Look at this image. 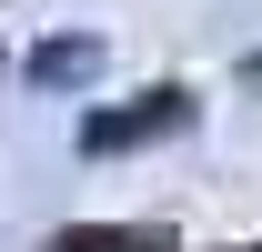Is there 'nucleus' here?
Masks as SVG:
<instances>
[{"mask_svg":"<svg viewBox=\"0 0 262 252\" xmlns=\"http://www.w3.org/2000/svg\"><path fill=\"white\" fill-rule=\"evenodd\" d=\"M182 121H192L182 91H141L131 111H91V121H81V152H131V141H162V131H182Z\"/></svg>","mask_w":262,"mask_h":252,"instance_id":"nucleus-1","label":"nucleus"},{"mask_svg":"<svg viewBox=\"0 0 262 252\" xmlns=\"http://www.w3.org/2000/svg\"><path fill=\"white\" fill-rule=\"evenodd\" d=\"M101 71V40H40L31 51V81H51V91H61V81H91Z\"/></svg>","mask_w":262,"mask_h":252,"instance_id":"nucleus-2","label":"nucleus"},{"mask_svg":"<svg viewBox=\"0 0 262 252\" xmlns=\"http://www.w3.org/2000/svg\"><path fill=\"white\" fill-rule=\"evenodd\" d=\"M51 252H162L151 232H61Z\"/></svg>","mask_w":262,"mask_h":252,"instance_id":"nucleus-3","label":"nucleus"}]
</instances>
